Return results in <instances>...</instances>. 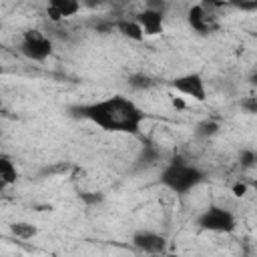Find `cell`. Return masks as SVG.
Wrapping results in <instances>:
<instances>
[{"instance_id":"obj_1","label":"cell","mask_w":257,"mask_h":257,"mask_svg":"<svg viewBox=\"0 0 257 257\" xmlns=\"http://www.w3.org/2000/svg\"><path fill=\"white\" fill-rule=\"evenodd\" d=\"M68 112L74 118L88 120L104 133L131 137H139L143 131V122L147 120V112L124 94H112L100 100L74 104L68 108Z\"/></svg>"},{"instance_id":"obj_2","label":"cell","mask_w":257,"mask_h":257,"mask_svg":"<svg viewBox=\"0 0 257 257\" xmlns=\"http://www.w3.org/2000/svg\"><path fill=\"white\" fill-rule=\"evenodd\" d=\"M205 179L207 177H205L203 169H199L197 165L177 157V159H173L165 165V169L161 171L159 183L175 195H187L193 189H197Z\"/></svg>"},{"instance_id":"obj_3","label":"cell","mask_w":257,"mask_h":257,"mask_svg":"<svg viewBox=\"0 0 257 257\" xmlns=\"http://www.w3.org/2000/svg\"><path fill=\"white\" fill-rule=\"evenodd\" d=\"M18 52L34 62H44L54 54V38L40 28H26L18 42Z\"/></svg>"},{"instance_id":"obj_4","label":"cell","mask_w":257,"mask_h":257,"mask_svg":"<svg viewBox=\"0 0 257 257\" xmlns=\"http://www.w3.org/2000/svg\"><path fill=\"white\" fill-rule=\"evenodd\" d=\"M197 227L209 233H233L237 229V217L233 211L221 205H209L199 213Z\"/></svg>"},{"instance_id":"obj_5","label":"cell","mask_w":257,"mask_h":257,"mask_svg":"<svg viewBox=\"0 0 257 257\" xmlns=\"http://www.w3.org/2000/svg\"><path fill=\"white\" fill-rule=\"evenodd\" d=\"M169 86L177 92V94H183V96H189L197 102H205L207 100V84H205V78L201 72H185V74H179L175 76Z\"/></svg>"},{"instance_id":"obj_6","label":"cell","mask_w":257,"mask_h":257,"mask_svg":"<svg viewBox=\"0 0 257 257\" xmlns=\"http://www.w3.org/2000/svg\"><path fill=\"white\" fill-rule=\"evenodd\" d=\"M187 24L193 32H197L201 36H209L219 30V20H217L215 12L207 10L201 4H193L187 10Z\"/></svg>"},{"instance_id":"obj_7","label":"cell","mask_w":257,"mask_h":257,"mask_svg":"<svg viewBox=\"0 0 257 257\" xmlns=\"http://www.w3.org/2000/svg\"><path fill=\"white\" fill-rule=\"evenodd\" d=\"M131 243L137 251L141 253H147V255H163L167 251V237L157 233V231H151V229H139L133 233L131 237Z\"/></svg>"},{"instance_id":"obj_8","label":"cell","mask_w":257,"mask_h":257,"mask_svg":"<svg viewBox=\"0 0 257 257\" xmlns=\"http://www.w3.org/2000/svg\"><path fill=\"white\" fill-rule=\"evenodd\" d=\"M82 10L80 0H46V18L52 24H60Z\"/></svg>"},{"instance_id":"obj_9","label":"cell","mask_w":257,"mask_h":257,"mask_svg":"<svg viewBox=\"0 0 257 257\" xmlns=\"http://www.w3.org/2000/svg\"><path fill=\"white\" fill-rule=\"evenodd\" d=\"M165 16L163 12L159 10H153V8H143L135 14V20L139 22L141 30L145 36H159L165 32Z\"/></svg>"},{"instance_id":"obj_10","label":"cell","mask_w":257,"mask_h":257,"mask_svg":"<svg viewBox=\"0 0 257 257\" xmlns=\"http://www.w3.org/2000/svg\"><path fill=\"white\" fill-rule=\"evenodd\" d=\"M112 26H114V30H116L120 36H124L126 40L143 42V40L147 38V36L143 34V30H141L139 22H137L135 18H118V20L112 22Z\"/></svg>"},{"instance_id":"obj_11","label":"cell","mask_w":257,"mask_h":257,"mask_svg":"<svg viewBox=\"0 0 257 257\" xmlns=\"http://www.w3.org/2000/svg\"><path fill=\"white\" fill-rule=\"evenodd\" d=\"M18 181V169L12 163V159L0 155V193L10 189L12 185H16Z\"/></svg>"},{"instance_id":"obj_12","label":"cell","mask_w":257,"mask_h":257,"mask_svg":"<svg viewBox=\"0 0 257 257\" xmlns=\"http://www.w3.org/2000/svg\"><path fill=\"white\" fill-rule=\"evenodd\" d=\"M10 233L20 241H30L38 235V227L28 221H14L10 223Z\"/></svg>"},{"instance_id":"obj_13","label":"cell","mask_w":257,"mask_h":257,"mask_svg":"<svg viewBox=\"0 0 257 257\" xmlns=\"http://www.w3.org/2000/svg\"><path fill=\"white\" fill-rule=\"evenodd\" d=\"M219 131H221V124H219L217 120H213V118H207V120H203V122L197 124L195 135H197V137H203V139H209V137L217 135Z\"/></svg>"},{"instance_id":"obj_14","label":"cell","mask_w":257,"mask_h":257,"mask_svg":"<svg viewBox=\"0 0 257 257\" xmlns=\"http://www.w3.org/2000/svg\"><path fill=\"white\" fill-rule=\"evenodd\" d=\"M128 84H131L133 88H137V90H147V88L155 86V80H153L151 76H147V74L139 72V74L128 76Z\"/></svg>"},{"instance_id":"obj_15","label":"cell","mask_w":257,"mask_h":257,"mask_svg":"<svg viewBox=\"0 0 257 257\" xmlns=\"http://www.w3.org/2000/svg\"><path fill=\"white\" fill-rule=\"evenodd\" d=\"M225 6H233L243 12H255L257 10V0H225Z\"/></svg>"},{"instance_id":"obj_16","label":"cell","mask_w":257,"mask_h":257,"mask_svg":"<svg viewBox=\"0 0 257 257\" xmlns=\"http://www.w3.org/2000/svg\"><path fill=\"white\" fill-rule=\"evenodd\" d=\"M239 163L243 169H253L255 163H257V153L253 149H243L241 155H239Z\"/></svg>"},{"instance_id":"obj_17","label":"cell","mask_w":257,"mask_h":257,"mask_svg":"<svg viewBox=\"0 0 257 257\" xmlns=\"http://www.w3.org/2000/svg\"><path fill=\"white\" fill-rule=\"evenodd\" d=\"M145 8H153V10H159V12L167 14L169 2L167 0H145Z\"/></svg>"},{"instance_id":"obj_18","label":"cell","mask_w":257,"mask_h":257,"mask_svg":"<svg viewBox=\"0 0 257 257\" xmlns=\"http://www.w3.org/2000/svg\"><path fill=\"white\" fill-rule=\"evenodd\" d=\"M241 108L247 112V114H255L257 112V98L255 96H247L241 100Z\"/></svg>"},{"instance_id":"obj_19","label":"cell","mask_w":257,"mask_h":257,"mask_svg":"<svg viewBox=\"0 0 257 257\" xmlns=\"http://www.w3.org/2000/svg\"><path fill=\"white\" fill-rule=\"evenodd\" d=\"M247 183H243V181H237L233 187H231V193L235 195V197H245L247 195Z\"/></svg>"},{"instance_id":"obj_20","label":"cell","mask_w":257,"mask_h":257,"mask_svg":"<svg viewBox=\"0 0 257 257\" xmlns=\"http://www.w3.org/2000/svg\"><path fill=\"white\" fill-rule=\"evenodd\" d=\"M80 197H82V201L88 203V205H96V203L102 201V195H100V193H80Z\"/></svg>"},{"instance_id":"obj_21","label":"cell","mask_w":257,"mask_h":257,"mask_svg":"<svg viewBox=\"0 0 257 257\" xmlns=\"http://www.w3.org/2000/svg\"><path fill=\"white\" fill-rule=\"evenodd\" d=\"M108 2L112 0H80L82 8H100V6H106Z\"/></svg>"},{"instance_id":"obj_22","label":"cell","mask_w":257,"mask_h":257,"mask_svg":"<svg viewBox=\"0 0 257 257\" xmlns=\"http://www.w3.org/2000/svg\"><path fill=\"white\" fill-rule=\"evenodd\" d=\"M171 104H173V108H185L187 104H185V100H183V96H175V94H171Z\"/></svg>"},{"instance_id":"obj_23","label":"cell","mask_w":257,"mask_h":257,"mask_svg":"<svg viewBox=\"0 0 257 257\" xmlns=\"http://www.w3.org/2000/svg\"><path fill=\"white\" fill-rule=\"evenodd\" d=\"M0 32H2V26H0ZM4 48V42H2V36H0V50Z\"/></svg>"}]
</instances>
